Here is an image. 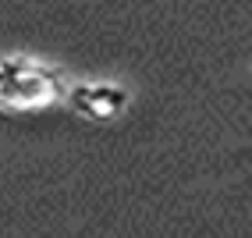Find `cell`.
Instances as JSON below:
<instances>
[{"mask_svg":"<svg viewBox=\"0 0 252 238\" xmlns=\"http://www.w3.org/2000/svg\"><path fill=\"white\" fill-rule=\"evenodd\" d=\"M64 71L32 57H4L0 61V110L32 114L68 100Z\"/></svg>","mask_w":252,"mask_h":238,"instance_id":"cell-1","label":"cell"},{"mask_svg":"<svg viewBox=\"0 0 252 238\" xmlns=\"http://www.w3.org/2000/svg\"><path fill=\"white\" fill-rule=\"evenodd\" d=\"M78 117L86 121H117L128 103H131V93L125 86H114V82H82V86H71L68 89V100H64Z\"/></svg>","mask_w":252,"mask_h":238,"instance_id":"cell-2","label":"cell"}]
</instances>
